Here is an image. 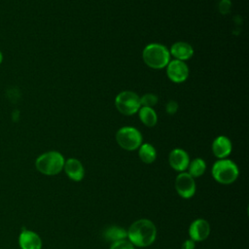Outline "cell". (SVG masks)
I'll list each match as a JSON object with an SVG mask.
<instances>
[{
    "mask_svg": "<svg viewBox=\"0 0 249 249\" xmlns=\"http://www.w3.org/2000/svg\"><path fill=\"white\" fill-rule=\"evenodd\" d=\"M127 231V239L137 247H147L154 243L157 237V228L148 219H139L133 222Z\"/></svg>",
    "mask_w": 249,
    "mask_h": 249,
    "instance_id": "1",
    "label": "cell"
},
{
    "mask_svg": "<svg viewBox=\"0 0 249 249\" xmlns=\"http://www.w3.org/2000/svg\"><path fill=\"white\" fill-rule=\"evenodd\" d=\"M145 64L153 69H162L170 61L169 51L161 44L152 43L147 45L142 53Z\"/></svg>",
    "mask_w": 249,
    "mask_h": 249,
    "instance_id": "2",
    "label": "cell"
},
{
    "mask_svg": "<svg viewBox=\"0 0 249 249\" xmlns=\"http://www.w3.org/2000/svg\"><path fill=\"white\" fill-rule=\"evenodd\" d=\"M64 162V157L59 152L50 151L40 155L36 159L35 166L40 173L53 176L62 171Z\"/></svg>",
    "mask_w": 249,
    "mask_h": 249,
    "instance_id": "3",
    "label": "cell"
},
{
    "mask_svg": "<svg viewBox=\"0 0 249 249\" xmlns=\"http://www.w3.org/2000/svg\"><path fill=\"white\" fill-rule=\"evenodd\" d=\"M211 172L214 180L224 185L233 183L239 174L237 165L228 159H221L215 161Z\"/></svg>",
    "mask_w": 249,
    "mask_h": 249,
    "instance_id": "4",
    "label": "cell"
},
{
    "mask_svg": "<svg viewBox=\"0 0 249 249\" xmlns=\"http://www.w3.org/2000/svg\"><path fill=\"white\" fill-rule=\"evenodd\" d=\"M116 140L124 150L134 151L142 144V135L135 127L124 126L117 131Z\"/></svg>",
    "mask_w": 249,
    "mask_h": 249,
    "instance_id": "5",
    "label": "cell"
},
{
    "mask_svg": "<svg viewBox=\"0 0 249 249\" xmlns=\"http://www.w3.org/2000/svg\"><path fill=\"white\" fill-rule=\"evenodd\" d=\"M115 105L121 114L130 116L137 113L140 109V97L133 91L124 90L116 96Z\"/></svg>",
    "mask_w": 249,
    "mask_h": 249,
    "instance_id": "6",
    "label": "cell"
},
{
    "mask_svg": "<svg viewBox=\"0 0 249 249\" xmlns=\"http://www.w3.org/2000/svg\"><path fill=\"white\" fill-rule=\"evenodd\" d=\"M177 194L183 198H191L196 194L195 179L188 172H180L175 179Z\"/></svg>",
    "mask_w": 249,
    "mask_h": 249,
    "instance_id": "7",
    "label": "cell"
},
{
    "mask_svg": "<svg viewBox=\"0 0 249 249\" xmlns=\"http://www.w3.org/2000/svg\"><path fill=\"white\" fill-rule=\"evenodd\" d=\"M166 74L174 83H183L189 76V68L184 61L173 59L166 65Z\"/></svg>",
    "mask_w": 249,
    "mask_h": 249,
    "instance_id": "8",
    "label": "cell"
},
{
    "mask_svg": "<svg viewBox=\"0 0 249 249\" xmlns=\"http://www.w3.org/2000/svg\"><path fill=\"white\" fill-rule=\"evenodd\" d=\"M210 234V225L209 223L202 219H196L192 222L189 227V235L192 240L196 241H203Z\"/></svg>",
    "mask_w": 249,
    "mask_h": 249,
    "instance_id": "9",
    "label": "cell"
},
{
    "mask_svg": "<svg viewBox=\"0 0 249 249\" xmlns=\"http://www.w3.org/2000/svg\"><path fill=\"white\" fill-rule=\"evenodd\" d=\"M169 165L176 171L184 172L190 163V158L188 153L180 148L173 149L168 156Z\"/></svg>",
    "mask_w": 249,
    "mask_h": 249,
    "instance_id": "10",
    "label": "cell"
},
{
    "mask_svg": "<svg viewBox=\"0 0 249 249\" xmlns=\"http://www.w3.org/2000/svg\"><path fill=\"white\" fill-rule=\"evenodd\" d=\"M63 169L66 175L75 182L81 181L85 176V169L82 162L74 158L65 160Z\"/></svg>",
    "mask_w": 249,
    "mask_h": 249,
    "instance_id": "11",
    "label": "cell"
},
{
    "mask_svg": "<svg viewBox=\"0 0 249 249\" xmlns=\"http://www.w3.org/2000/svg\"><path fill=\"white\" fill-rule=\"evenodd\" d=\"M18 244L21 249H41V237L34 231L24 230L20 232L18 237Z\"/></svg>",
    "mask_w": 249,
    "mask_h": 249,
    "instance_id": "12",
    "label": "cell"
},
{
    "mask_svg": "<svg viewBox=\"0 0 249 249\" xmlns=\"http://www.w3.org/2000/svg\"><path fill=\"white\" fill-rule=\"evenodd\" d=\"M231 142L224 135H220L212 142V152L219 160L226 159L231 152Z\"/></svg>",
    "mask_w": 249,
    "mask_h": 249,
    "instance_id": "13",
    "label": "cell"
},
{
    "mask_svg": "<svg viewBox=\"0 0 249 249\" xmlns=\"http://www.w3.org/2000/svg\"><path fill=\"white\" fill-rule=\"evenodd\" d=\"M169 53L173 57H175V59L184 61V60L190 59L193 56L194 49L189 43L176 42L171 46L169 50Z\"/></svg>",
    "mask_w": 249,
    "mask_h": 249,
    "instance_id": "14",
    "label": "cell"
},
{
    "mask_svg": "<svg viewBox=\"0 0 249 249\" xmlns=\"http://www.w3.org/2000/svg\"><path fill=\"white\" fill-rule=\"evenodd\" d=\"M138 149L139 158L144 163H152L155 161L157 158V151L153 145L149 143H144L141 144Z\"/></svg>",
    "mask_w": 249,
    "mask_h": 249,
    "instance_id": "15",
    "label": "cell"
},
{
    "mask_svg": "<svg viewBox=\"0 0 249 249\" xmlns=\"http://www.w3.org/2000/svg\"><path fill=\"white\" fill-rule=\"evenodd\" d=\"M138 114H139V118H140L141 122L146 126L152 127L158 122V116H157V114H156V112L153 108L141 106L140 109L138 110Z\"/></svg>",
    "mask_w": 249,
    "mask_h": 249,
    "instance_id": "16",
    "label": "cell"
},
{
    "mask_svg": "<svg viewBox=\"0 0 249 249\" xmlns=\"http://www.w3.org/2000/svg\"><path fill=\"white\" fill-rule=\"evenodd\" d=\"M103 235H104L105 239L110 240L111 242H114V241H117V240L126 238L127 237V231L124 228H121V227H118V226H111V227H108L104 231Z\"/></svg>",
    "mask_w": 249,
    "mask_h": 249,
    "instance_id": "17",
    "label": "cell"
},
{
    "mask_svg": "<svg viewBox=\"0 0 249 249\" xmlns=\"http://www.w3.org/2000/svg\"><path fill=\"white\" fill-rule=\"evenodd\" d=\"M188 170H189V174L193 177H199L201 176L205 170H206V163L205 161L200 159V158H196L195 160H193L192 161H190L189 165H188Z\"/></svg>",
    "mask_w": 249,
    "mask_h": 249,
    "instance_id": "18",
    "label": "cell"
},
{
    "mask_svg": "<svg viewBox=\"0 0 249 249\" xmlns=\"http://www.w3.org/2000/svg\"><path fill=\"white\" fill-rule=\"evenodd\" d=\"M140 103L143 107L153 108L158 103V96L154 93H145L140 97Z\"/></svg>",
    "mask_w": 249,
    "mask_h": 249,
    "instance_id": "19",
    "label": "cell"
},
{
    "mask_svg": "<svg viewBox=\"0 0 249 249\" xmlns=\"http://www.w3.org/2000/svg\"><path fill=\"white\" fill-rule=\"evenodd\" d=\"M135 246L126 238L117 240L111 243L109 249H135Z\"/></svg>",
    "mask_w": 249,
    "mask_h": 249,
    "instance_id": "20",
    "label": "cell"
},
{
    "mask_svg": "<svg viewBox=\"0 0 249 249\" xmlns=\"http://www.w3.org/2000/svg\"><path fill=\"white\" fill-rule=\"evenodd\" d=\"M165 109H166V112L169 114V115H173L176 113L177 109H178V104L176 101L174 100H170L167 102L166 106H165Z\"/></svg>",
    "mask_w": 249,
    "mask_h": 249,
    "instance_id": "21",
    "label": "cell"
},
{
    "mask_svg": "<svg viewBox=\"0 0 249 249\" xmlns=\"http://www.w3.org/2000/svg\"><path fill=\"white\" fill-rule=\"evenodd\" d=\"M231 8V1L230 0H222L219 4V10L222 14H227Z\"/></svg>",
    "mask_w": 249,
    "mask_h": 249,
    "instance_id": "22",
    "label": "cell"
},
{
    "mask_svg": "<svg viewBox=\"0 0 249 249\" xmlns=\"http://www.w3.org/2000/svg\"><path fill=\"white\" fill-rule=\"evenodd\" d=\"M195 248H196V242L191 238L186 239L181 245V249H195Z\"/></svg>",
    "mask_w": 249,
    "mask_h": 249,
    "instance_id": "23",
    "label": "cell"
},
{
    "mask_svg": "<svg viewBox=\"0 0 249 249\" xmlns=\"http://www.w3.org/2000/svg\"><path fill=\"white\" fill-rule=\"evenodd\" d=\"M2 60H3V54H2V53L0 52V64H1V62H2Z\"/></svg>",
    "mask_w": 249,
    "mask_h": 249,
    "instance_id": "24",
    "label": "cell"
}]
</instances>
